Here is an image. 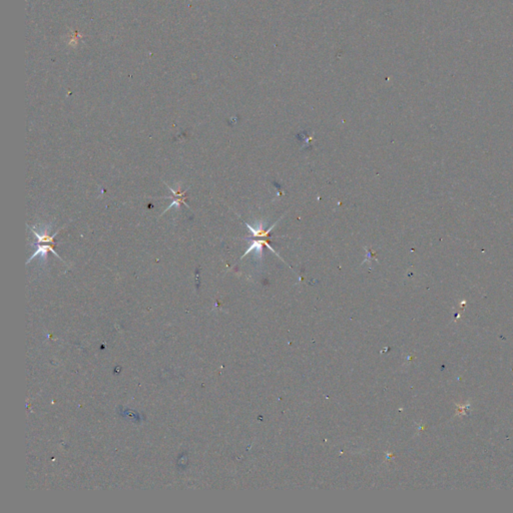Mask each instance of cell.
<instances>
[{"mask_svg": "<svg viewBox=\"0 0 513 513\" xmlns=\"http://www.w3.org/2000/svg\"><path fill=\"white\" fill-rule=\"evenodd\" d=\"M29 227V226H28ZM39 232L35 231V229L33 227H29L30 229V232L34 234V236L37 238V243L35 244H52V245H55L54 243V238L56 237V235L58 234V232L61 230L59 229L56 233H54L52 236H49V232L51 231V228H52V224H43V225H39Z\"/></svg>", "mask_w": 513, "mask_h": 513, "instance_id": "6da1fadb", "label": "cell"}, {"mask_svg": "<svg viewBox=\"0 0 513 513\" xmlns=\"http://www.w3.org/2000/svg\"><path fill=\"white\" fill-rule=\"evenodd\" d=\"M165 184L169 187V189H170L171 192L173 193V200H172V202H171V204H170V206H169V207H168V208L164 211L163 215H164V214H166V213H167L170 209H171L172 207L179 208L181 204H184V206H186V207L188 208V204H186V202H185V199H186V195H185V193H186V191L188 190V188H186L184 191H180V190H179V183L177 184V188H176V190H175V189H173V188H172L171 186H170L168 183H166V182H165Z\"/></svg>", "mask_w": 513, "mask_h": 513, "instance_id": "3957f363", "label": "cell"}, {"mask_svg": "<svg viewBox=\"0 0 513 513\" xmlns=\"http://www.w3.org/2000/svg\"><path fill=\"white\" fill-rule=\"evenodd\" d=\"M34 245H36V246H37V250H36V252H35V253H33V254L31 255V257L28 259V261L26 262V265H28V264L32 261V259H34V258H35V257H37V256H39V258H40L39 265H45V264H46V261H47V254H48V252H51V253H52L54 256H56V257H57V258H58V259H59L62 263H64V264H65V262H64V261H63V260H62V259H61L58 255H57V253L54 251V249H53V246H54V245H52V244H47V245H43V244H34Z\"/></svg>", "mask_w": 513, "mask_h": 513, "instance_id": "7a4b0ae2", "label": "cell"}]
</instances>
